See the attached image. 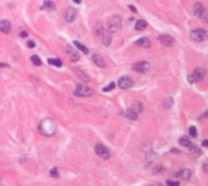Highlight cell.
I'll list each match as a JSON object with an SVG mask.
<instances>
[{
	"label": "cell",
	"instance_id": "cell-10",
	"mask_svg": "<svg viewBox=\"0 0 208 186\" xmlns=\"http://www.w3.org/2000/svg\"><path fill=\"white\" fill-rule=\"evenodd\" d=\"M158 40L163 45L166 46H172L174 44V39L170 37V35H166V34H162V35H158Z\"/></svg>",
	"mask_w": 208,
	"mask_h": 186
},
{
	"label": "cell",
	"instance_id": "cell-32",
	"mask_svg": "<svg viewBox=\"0 0 208 186\" xmlns=\"http://www.w3.org/2000/svg\"><path fill=\"white\" fill-rule=\"evenodd\" d=\"M187 82H189V83H191V84H192V83H196V80H195V77L192 75V74L187 77Z\"/></svg>",
	"mask_w": 208,
	"mask_h": 186
},
{
	"label": "cell",
	"instance_id": "cell-12",
	"mask_svg": "<svg viewBox=\"0 0 208 186\" xmlns=\"http://www.w3.org/2000/svg\"><path fill=\"white\" fill-rule=\"evenodd\" d=\"M10 30H11V23H10V21H7V20L0 21V32L1 33L7 34V33H10Z\"/></svg>",
	"mask_w": 208,
	"mask_h": 186
},
{
	"label": "cell",
	"instance_id": "cell-22",
	"mask_svg": "<svg viewBox=\"0 0 208 186\" xmlns=\"http://www.w3.org/2000/svg\"><path fill=\"white\" fill-rule=\"evenodd\" d=\"M48 62L53 66H56V67H62V61L60 58H49Z\"/></svg>",
	"mask_w": 208,
	"mask_h": 186
},
{
	"label": "cell",
	"instance_id": "cell-4",
	"mask_svg": "<svg viewBox=\"0 0 208 186\" xmlns=\"http://www.w3.org/2000/svg\"><path fill=\"white\" fill-rule=\"evenodd\" d=\"M94 150H95V152H96L97 156H100L102 159H109L110 156H111L109 148H107L105 145H102V143H96Z\"/></svg>",
	"mask_w": 208,
	"mask_h": 186
},
{
	"label": "cell",
	"instance_id": "cell-7",
	"mask_svg": "<svg viewBox=\"0 0 208 186\" xmlns=\"http://www.w3.org/2000/svg\"><path fill=\"white\" fill-rule=\"evenodd\" d=\"M150 70V65L149 62L146 61H141V62H138L133 66V71L138 72V73H146V72Z\"/></svg>",
	"mask_w": 208,
	"mask_h": 186
},
{
	"label": "cell",
	"instance_id": "cell-18",
	"mask_svg": "<svg viewBox=\"0 0 208 186\" xmlns=\"http://www.w3.org/2000/svg\"><path fill=\"white\" fill-rule=\"evenodd\" d=\"M142 108H144L142 103H141V102H139V101H136V102H134V105H133V107H132V111H133V112H135L136 115H139V113H141V112H142Z\"/></svg>",
	"mask_w": 208,
	"mask_h": 186
},
{
	"label": "cell",
	"instance_id": "cell-35",
	"mask_svg": "<svg viewBox=\"0 0 208 186\" xmlns=\"http://www.w3.org/2000/svg\"><path fill=\"white\" fill-rule=\"evenodd\" d=\"M129 9H130V10H132V11H134V12H135V11H136V9H135V7H134V6H129Z\"/></svg>",
	"mask_w": 208,
	"mask_h": 186
},
{
	"label": "cell",
	"instance_id": "cell-5",
	"mask_svg": "<svg viewBox=\"0 0 208 186\" xmlns=\"http://www.w3.org/2000/svg\"><path fill=\"white\" fill-rule=\"evenodd\" d=\"M179 143H180V145H183V146H185L186 148H189V150H190L192 153H196V155H201V151H198L200 148H197V147H196L194 143H191V141H190V140H189L186 136H183V138H180V139H179Z\"/></svg>",
	"mask_w": 208,
	"mask_h": 186
},
{
	"label": "cell",
	"instance_id": "cell-31",
	"mask_svg": "<svg viewBox=\"0 0 208 186\" xmlns=\"http://www.w3.org/2000/svg\"><path fill=\"white\" fill-rule=\"evenodd\" d=\"M167 185L168 186H179V181H173V180H168L167 181Z\"/></svg>",
	"mask_w": 208,
	"mask_h": 186
},
{
	"label": "cell",
	"instance_id": "cell-13",
	"mask_svg": "<svg viewBox=\"0 0 208 186\" xmlns=\"http://www.w3.org/2000/svg\"><path fill=\"white\" fill-rule=\"evenodd\" d=\"M174 175H175V176H179V178L183 179V180H189V179H190V176H191V172H190L189 169L184 168V169L179 170L178 173H175Z\"/></svg>",
	"mask_w": 208,
	"mask_h": 186
},
{
	"label": "cell",
	"instance_id": "cell-8",
	"mask_svg": "<svg viewBox=\"0 0 208 186\" xmlns=\"http://www.w3.org/2000/svg\"><path fill=\"white\" fill-rule=\"evenodd\" d=\"M132 85H133V79L130 77H128V75L121 77L119 80H118V86L121 89H129Z\"/></svg>",
	"mask_w": 208,
	"mask_h": 186
},
{
	"label": "cell",
	"instance_id": "cell-17",
	"mask_svg": "<svg viewBox=\"0 0 208 186\" xmlns=\"http://www.w3.org/2000/svg\"><path fill=\"white\" fill-rule=\"evenodd\" d=\"M139 46H141V48H144V49H147V48H150V39L149 38H146V37H144V38H140L138 42H136Z\"/></svg>",
	"mask_w": 208,
	"mask_h": 186
},
{
	"label": "cell",
	"instance_id": "cell-37",
	"mask_svg": "<svg viewBox=\"0 0 208 186\" xmlns=\"http://www.w3.org/2000/svg\"><path fill=\"white\" fill-rule=\"evenodd\" d=\"M73 1H74V2H76V4H79V2H81V1H82V0H73Z\"/></svg>",
	"mask_w": 208,
	"mask_h": 186
},
{
	"label": "cell",
	"instance_id": "cell-9",
	"mask_svg": "<svg viewBox=\"0 0 208 186\" xmlns=\"http://www.w3.org/2000/svg\"><path fill=\"white\" fill-rule=\"evenodd\" d=\"M67 54H68V57L72 62H77L79 60V52L76 49H73L71 45L67 46Z\"/></svg>",
	"mask_w": 208,
	"mask_h": 186
},
{
	"label": "cell",
	"instance_id": "cell-2",
	"mask_svg": "<svg viewBox=\"0 0 208 186\" xmlns=\"http://www.w3.org/2000/svg\"><path fill=\"white\" fill-rule=\"evenodd\" d=\"M122 28V18L119 16H112L109 21V28L107 32L110 33H116Z\"/></svg>",
	"mask_w": 208,
	"mask_h": 186
},
{
	"label": "cell",
	"instance_id": "cell-29",
	"mask_svg": "<svg viewBox=\"0 0 208 186\" xmlns=\"http://www.w3.org/2000/svg\"><path fill=\"white\" fill-rule=\"evenodd\" d=\"M113 88H114V83H112V82H111V83H110L109 85H106L105 88H104V89H102V91H104V93H107V91L112 90Z\"/></svg>",
	"mask_w": 208,
	"mask_h": 186
},
{
	"label": "cell",
	"instance_id": "cell-1",
	"mask_svg": "<svg viewBox=\"0 0 208 186\" xmlns=\"http://www.w3.org/2000/svg\"><path fill=\"white\" fill-rule=\"evenodd\" d=\"M39 130L45 136H53L55 135L56 130H57V124L53 118H45L39 124Z\"/></svg>",
	"mask_w": 208,
	"mask_h": 186
},
{
	"label": "cell",
	"instance_id": "cell-27",
	"mask_svg": "<svg viewBox=\"0 0 208 186\" xmlns=\"http://www.w3.org/2000/svg\"><path fill=\"white\" fill-rule=\"evenodd\" d=\"M189 134H190L191 138H196V136H197V130H196V128H195V127H190V128H189Z\"/></svg>",
	"mask_w": 208,
	"mask_h": 186
},
{
	"label": "cell",
	"instance_id": "cell-11",
	"mask_svg": "<svg viewBox=\"0 0 208 186\" xmlns=\"http://www.w3.org/2000/svg\"><path fill=\"white\" fill-rule=\"evenodd\" d=\"M77 17V10L73 9V7H68L67 11H66V15H65V18L67 22H73Z\"/></svg>",
	"mask_w": 208,
	"mask_h": 186
},
{
	"label": "cell",
	"instance_id": "cell-21",
	"mask_svg": "<svg viewBox=\"0 0 208 186\" xmlns=\"http://www.w3.org/2000/svg\"><path fill=\"white\" fill-rule=\"evenodd\" d=\"M146 27H147V22L144 21V20H139V21H136V23H135V29L136 30H144Z\"/></svg>",
	"mask_w": 208,
	"mask_h": 186
},
{
	"label": "cell",
	"instance_id": "cell-15",
	"mask_svg": "<svg viewBox=\"0 0 208 186\" xmlns=\"http://www.w3.org/2000/svg\"><path fill=\"white\" fill-rule=\"evenodd\" d=\"M194 12L196 16H198V17H201L202 14L205 12V7H203V5L201 4V2H196L194 5Z\"/></svg>",
	"mask_w": 208,
	"mask_h": 186
},
{
	"label": "cell",
	"instance_id": "cell-16",
	"mask_svg": "<svg viewBox=\"0 0 208 186\" xmlns=\"http://www.w3.org/2000/svg\"><path fill=\"white\" fill-rule=\"evenodd\" d=\"M101 35H102V43L105 44L106 46H109L112 42V33H110V32H104Z\"/></svg>",
	"mask_w": 208,
	"mask_h": 186
},
{
	"label": "cell",
	"instance_id": "cell-3",
	"mask_svg": "<svg viewBox=\"0 0 208 186\" xmlns=\"http://www.w3.org/2000/svg\"><path fill=\"white\" fill-rule=\"evenodd\" d=\"M74 95L79 96V98H88V96L93 95V90L89 86L85 85V84H78V85L76 86Z\"/></svg>",
	"mask_w": 208,
	"mask_h": 186
},
{
	"label": "cell",
	"instance_id": "cell-36",
	"mask_svg": "<svg viewBox=\"0 0 208 186\" xmlns=\"http://www.w3.org/2000/svg\"><path fill=\"white\" fill-rule=\"evenodd\" d=\"M202 145H203V146H207V145H208V141H207V140H205V141L202 143Z\"/></svg>",
	"mask_w": 208,
	"mask_h": 186
},
{
	"label": "cell",
	"instance_id": "cell-20",
	"mask_svg": "<svg viewBox=\"0 0 208 186\" xmlns=\"http://www.w3.org/2000/svg\"><path fill=\"white\" fill-rule=\"evenodd\" d=\"M124 117L127 119H130V120H136L138 119V115L135 112H133L132 110H128L124 112Z\"/></svg>",
	"mask_w": 208,
	"mask_h": 186
},
{
	"label": "cell",
	"instance_id": "cell-23",
	"mask_svg": "<svg viewBox=\"0 0 208 186\" xmlns=\"http://www.w3.org/2000/svg\"><path fill=\"white\" fill-rule=\"evenodd\" d=\"M73 44H74V45H76V46H77L81 51H83V54H89V49H88V48H85L83 44H81L79 42H77V40H76V42H73Z\"/></svg>",
	"mask_w": 208,
	"mask_h": 186
},
{
	"label": "cell",
	"instance_id": "cell-6",
	"mask_svg": "<svg viewBox=\"0 0 208 186\" xmlns=\"http://www.w3.org/2000/svg\"><path fill=\"white\" fill-rule=\"evenodd\" d=\"M206 37H207V32L202 28L195 29V30L191 32V39L195 40V42L201 43V42H203L206 39Z\"/></svg>",
	"mask_w": 208,
	"mask_h": 186
},
{
	"label": "cell",
	"instance_id": "cell-28",
	"mask_svg": "<svg viewBox=\"0 0 208 186\" xmlns=\"http://www.w3.org/2000/svg\"><path fill=\"white\" fill-rule=\"evenodd\" d=\"M172 105H173V99H172V98H168V99L164 100V107H166V108L172 107Z\"/></svg>",
	"mask_w": 208,
	"mask_h": 186
},
{
	"label": "cell",
	"instance_id": "cell-33",
	"mask_svg": "<svg viewBox=\"0 0 208 186\" xmlns=\"http://www.w3.org/2000/svg\"><path fill=\"white\" fill-rule=\"evenodd\" d=\"M20 37H22V38H27L28 33L26 32V30H21V32H20Z\"/></svg>",
	"mask_w": 208,
	"mask_h": 186
},
{
	"label": "cell",
	"instance_id": "cell-25",
	"mask_svg": "<svg viewBox=\"0 0 208 186\" xmlns=\"http://www.w3.org/2000/svg\"><path fill=\"white\" fill-rule=\"evenodd\" d=\"M30 61L33 62L34 66H40V65H42V60L39 58V56H37V55H33V56L30 57Z\"/></svg>",
	"mask_w": 208,
	"mask_h": 186
},
{
	"label": "cell",
	"instance_id": "cell-14",
	"mask_svg": "<svg viewBox=\"0 0 208 186\" xmlns=\"http://www.w3.org/2000/svg\"><path fill=\"white\" fill-rule=\"evenodd\" d=\"M192 75L195 77V80H196V82H198V80H201V79H203V78H205V75H206V71H205L203 68L198 67V68H196V70H195Z\"/></svg>",
	"mask_w": 208,
	"mask_h": 186
},
{
	"label": "cell",
	"instance_id": "cell-34",
	"mask_svg": "<svg viewBox=\"0 0 208 186\" xmlns=\"http://www.w3.org/2000/svg\"><path fill=\"white\" fill-rule=\"evenodd\" d=\"M27 46L28 48H34V46H35V43H34L33 40H29L27 43Z\"/></svg>",
	"mask_w": 208,
	"mask_h": 186
},
{
	"label": "cell",
	"instance_id": "cell-30",
	"mask_svg": "<svg viewBox=\"0 0 208 186\" xmlns=\"http://www.w3.org/2000/svg\"><path fill=\"white\" fill-rule=\"evenodd\" d=\"M50 175H51L53 178H58V172H57V168H53V169L50 170Z\"/></svg>",
	"mask_w": 208,
	"mask_h": 186
},
{
	"label": "cell",
	"instance_id": "cell-19",
	"mask_svg": "<svg viewBox=\"0 0 208 186\" xmlns=\"http://www.w3.org/2000/svg\"><path fill=\"white\" fill-rule=\"evenodd\" d=\"M93 61L95 62V65L96 66H99V67H105L106 65H105V62H104V60H102V57L100 56V55H93Z\"/></svg>",
	"mask_w": 208,
	"mask_h": 186
},
{
	"label": "cell",
	"instance_id": "cell-24",
	"mask_svg": "<svg viewBox=\"0 0 208 186\" xmlns=\"http://www.w3.org/2000/svg\"><path fill=\"white\" fill-rule=\"evenodd\" d=\"M42 9H55V5H54V2H53V1L46 0V1H44Z\"/></svg>",
	"mask_w": 208,
	"mask_h": 186
},
{
	"label": "cell",
	"instance_id": "cell-38",
	"mask_svg": "<svg viewBox=\"0 0 208 186\" xmlns=\"http://www.w3.org/2000/svg\"><path fill=\"white\" fill-rule=\"evenodd\" d=\"M0 67H2V65H0Z\"/></svg>",
	"mask_w": 208,
	"mask_h": 186
},
{
	"label": "cell",
	"instance_id": "cell-26",
	"mask_svg": "<svg viewBox=\"0 0 208 186\" xmlns=\"http://www.w3.org/2000/svg\"><path fill=\"white\" fill-rule=\"evenodd\" d=\"M77 74H78V75H79V77H81L83 80H85V82H89V80H90V78H89V77H88V75H86L84 72L81 71V70H77Z\"/></svg>",
	"mask_w": 208,
	"mask_h": 186
}]
</instances>
